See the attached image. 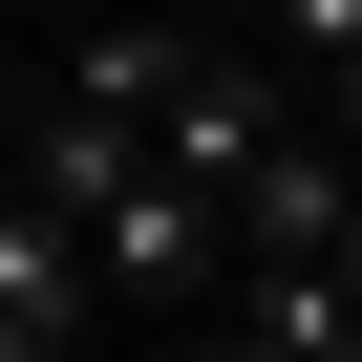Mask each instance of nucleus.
<instances>
[{"label": "nucleus", "mask_w": 362, "mask_h": 362, "mask_svg": "<svg viewBox=\"0 0 362 362\" xmlns=\"http://www.w3.org/2000/svg\"><path fill=\"white\" fill-rule=\"evenodd\" d=\"M277 149H298V107H277L256 64H214V43L170 64V128H149V170H170V192H192V214H214V256H235V192H256Z\"/></svg>", "instance_id": "f257e3e1"}, {"label": "nucleus", "mask_w": 362, "mask_h": 362, "mask_svg": "<svg viewBox=\"0 0 362 362\" xmlns=\"http://www.w3.org/2000/svg\"><path fill=\"white\" fill-rule=\"evenodd\" d=\"M86 320H107L86 298V235H43L22 192H0V362H86Z\"/></svg>", "instance_id": "f03ea898"}, {"label": "nucleus", "mask_w": 362, "mask_h": 362, "mask_svg": "<svg viewBox=\"0 0 362 362\" xmlns=\"http://www.w3.org/2000/svg\"><path fill=\"white\" fill-rule=\"evenodd\" d=\"M192 277H235V256H214V214H192V192H170V170H149V192H128V214L86 235V298H149V320H170Z\"/></svg>", "instance_id": "7ed1b4c3"}, {"label": "nucleus", "mask_w": 362, "mask_h": 362, "mask_svg": "<svg viewBox=\"0 0 362 362\" xmlns=\"http://www.w3.org/2000/svg\"><path fill=\"white\" fill-rule=\"evenodd\" d=\"M298 64L341 86V128H362V0H298Z\"/></svg>", "instance_id": "20e7f679"}]
</instances>
